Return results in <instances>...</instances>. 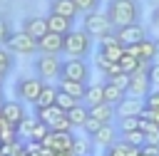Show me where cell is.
<instances>
[{"label":"cell","mask_w":159,"mask_h":156,"mask_svg":"<svg viewBox=\"0 0 159 156\" xmlns=\"http://www.w3.org/2000/svg\"><path fill=\"white\" fill-rule=\"evenodd\" d=\"M152 25L159 30V5H154V10H152Z\"/></svg>","instance_id":"obj_44"},{"label":"cell","mask_w":159,"mask_h":156,"mask_svg":"<svg viewBox=\"0 0 159 156\" xmlns=\"http://www.w3.org/2000/svg\"><path fill=\"white\" fill-rule=\"evenodd\" d=\"M114 124H117L119 134H124V131H134V129H139V126H142V116H127V119H117Z\"/></svg>","instance_id":"obj_33"},{"label":"cell","mask_w":159,"mask_h":156,"mask_svg":"<svg viewBox=\"0 0 159 156\" xmlns=\"http://www.w3.org/2000/svg\"><path fill=\"white\" fill-rule=\"evenodd\" d=\"M57 89L82 102L84 99V92H87V84L84 82H75V79H57Z\"/></svg>","instance_id":"obj_19"},{"label":"cell","mask_w":159,"mask_h":156,"mask_svg":"<svg viewBox=\"0 0 159 156\" xmlns=\"http://www.w3.org/2000/svg\"><path fill=\"white\" fill-rule=\"evenodd\" d=\"M99 129H102V121H99V119H94V116H89V119H87V124L82 126V131H84L87 136H94Z\"/></svg>","instance_id":"obj_39"},{"label":"cell","mask_w":159,"mask_h":156,"mask_svg":"<svg viewBox=\"0 0 159 156\" xmlns=\"http://www.w3.org/2000/svg\"><path fill=\"white\" fill-rule=\"evenodd\" d=\"M92 42H94V37L84 30V27H75V30H70L67 35H65V54L67 57H80V59H84L89 52H92Z\"/></svg>","instance_id":"obj_2"},{"label":"cell","mask_w":159,"mask_h":156,"mask_svg":"<svg viewBox=\"0 0 159 156\" xmlns=\"http://www.w3.org/2000/svg\"><path fill=\"white\" fill-rule=\"evenodd\" d=\"M82 27H84L94 40H102L104 35L114 32V25H112L109 15H107V12H102V10H94V12L84 15V17H82Z\"/></svg>","instance_id":"obj_3"},{"label":"cell","mask_w":159,"mask_h":156,"mask_svg":"<svg viewBox=\"0 0 159 156\" xmlns=\"http://www.w3.org/2000/svg\"><path fill=\"white\" fill-rule=\"evenodd\" d=\"M152 89H154V87H152V77H149V64H142L137 72L129 74V89H127V94L147 99V94H149Z\"/></svg>","instance_id":"obj_6"},{"label":"cell","mask_w":159,"mask_h":156,"mask_svg":"<svg viewBox=\"0 0 159 156\" xmlns=\"http://www.w3.org/2000/svg\"><path fill=\"white\" fill-rule=\"evenodd\" d=\"M2 102H5V94H2V87H0V106H2Z\"/></svg>","instance_id":"obj_48"},{"label":"cell","mask_w":159,"mask_h":156,"mask_svg":"<svg viewBox=\"0 0 159 156\" xmlns=\"http://www.w3.org/2000/svg\"><path fill=\"white\" fill-rule=\"evenodd\" d=\"M12 62H15V59H12V52H10L5 45H0V72L7 74V72L12 69Z\"/></svg>","instance_id":"obj_34"},{"label":"cell","mask_w":159,"mask_h":156,"mask_svg":"<svg viewBox=\"0 0 159 156\" xmlns=\"http://www.w3.org/2000/svg\"><path fill=\"white\" fill-rule=\"evenodd\" d=\"M92 151H94L92 136H77L75 139V146H72V154L75 156H92Z\"/></svg>","instance_id":"obj_27"},{"label":"cell","mask_w":159,"mask_h":156,"mask_svg":"<svg viewBox=\"0 0 159 156\" xmlns=\"http://www.w3.org/2000/svg\"><path fill=\"white\" fill-rule=\"evenodd\" d=\"M0 139H2V144L17 141V139H20V134H17V126H12V124H5V126L0 129Z\"/></svg>","instance_id":"obj_38"},{"label":"cell","mask_w":159,"mask_h":156,"mask_svg":"<svg viewBox=\"0 0 159 156\" xmlns=\"http://www.w3.org/2000/svg\"><path fill=\"white\" fill-rule=\"evenodd\" d=\"M154 62H159V37H157V59Z\"/></svg>","instance_id":"obj_47"},{"label":"cell","mask_w":159,"mask_h":156,"mask_svg":"<svg viewBox=\"0 0 159 156\" xmlns=\"http://www.w3.org/2000/svg\"><path fill=\"white\" fill-rule=\"evenodd\" d=\"M50 12L62 15V17H70V20H75V17L80 15L75 0H52V2H50Z\"/></svg>","instance_id":"obj_24"},{"label":"cell","mask_w":159,"mask_h":156,"mask_svg":"<svg viewBox=\"0 0 159 156\" xmlns=\"http://www.w3.org/2000/svg\"><path fill=\"white\" fill-rule=\"evenodd\" d=\"M5 47L12 52V54H35L37 52V40H32L25 30H17L7 37Z\"/></svg>","instance_id":"obj_8"},{"label":"cell","mask_w":159,"mask_h":156,"mask_svg":"<svg viewBox=\"0 0 159 156\" xmlns=\"http://www.w3.org/2000/svg\"><path fill=\"white\" fill-rule=\"evenodd\" d=\"M97 52L99 54H104L109 62H119L122 57H124V52H127V47L117 40V35L114 32H109V35H104L102 40H99V45H97Z\"/></svg>","instance_id":"obj_10"},{"label":"cell","mask_w":159,"mask_h":156,"mask_svg":"<svg viewBox=\"0 0 159 156\" xmlns=\"http://www.w3.org/2000/svg\"><path fill=\"white\" fill-rule=\"evenodd\" d=\"M149 77H152V87L159 89V62H152L149 64Z\"/></svg>","instance_id":"obj_41"},{"label":"cell","mask_w":159,"mask_h":156,"mask_svg":"<svg viewBox=\"0 0 159 156\" xmlns=\"http://www.w3.org/2000/svg\"><path fill=\"white\" fill-rule=\"evenodd\" d=\"M114 109H117V119H127V116H142L144 111H147V102L142 99V97H132V94H127L119 104H114Z\"/></svg>","instance_id":"obj_12"},{"label":"cell","mask_w":159,"mask_h":156,"mask_svg":"<svg viewBox=\"0 0 159 156\" xmlns=\"http://www.w3.org/2000/svg\"><path fill=\"white\" fill-rule=\"evenodd\" d=\"M67 119H70L72 129H82V126L87 124V119H89V106H87L84 102H80L75 109H70V111H67Z\"/></svg>","instance_id":"obj_23"},{"label":"cell","mask_w":159,"mask_h":156,"mask_svg":"<svg viewBox=\"0 0 159 156\" xmlns=\"http://www.w3.org/2000/svg\"><path fill=\"white\" fill-rule=\"evenodd\" d=\"M117 40L124 45V47H132V45H139L142 40H147V27L142 22H134V25H124V27H117L114 30Z\"/></svg>","instance_id":"obj_9"},{"label":"cell","mask_w":159,"mask_h":156,"mask_svg":"<svg viewBox=\"0 0 159 156\" xmlns=\"http://www.w3.org/2000/svg\"><path fill=\"white\" fill-rule=\"evenodd\" d=\"M99 2H102V0H75V5H77V12H80V15H89V12L99 10Z\"/></svg>","instance_id":"obj_36"},{"label":"cell","mask_w":159,"mask_h":156,"mask_svg":"<svg viewBox=\"0 0 159 156\" xmlns=\"http://www.w3.org/2000/svg\"><path fill=\"white\" fill-rule=\"evenodd\" d=\"M94 67L102 72V77L107 79V77H112V74H117V72H122L119 69V62H109L104 54H99V52H94Z\"/></svg>","instance_id":"obj_25"},{"label":"cell","mask_w":159,"mask_h":156,"mask_svg":"<svg viewBox=\"0 0 159 156\" xmlns=\"http://www.w3.org/2000/svg\"><path fill=\"white\" fill-rule=\"evenodd\" d=\"M52 156H75V154H72V151H55Z\"/></svg>","instance_id":"obj_45"},{"label":"cell","mask_w":159,"mask_h":156,"mask_svg":"<svg viewBox=\"0 0 159 156\" xmlns=\"http://www.w3.org/2000/svg\"><path fill=\"white\" fill-rule=\"evenodd\" d=\"M47 27H50V32H57V35H67L70 30H75V20H70V17H62V15H55V12H50V15H47Z\"/></svg>","instance_id":"obj_18"},{"label":"cell","mask_w":159,"mask_h":156,"mask_svg":"<svg viewBox=\"0 0 159 156\" xmlns=\"http://www.w3.org/2000/svg\"><path fill=\"white\" fill-rule=\"evenodd\" d=\"M127 52H129V54H134V57H139L142 62L152 64V62L157 59V37H147V40H142L139 45L127 47Z\"/></svg>","instance_id":"obj_13"},{"label":"cell","mask_w":159,"mask_h":156,"mask_svg":"<svg viewBox=\"0 0 159 156\" xmlns=\"http://www.w3.org/2000/svg\"><path fill=\"white\" fill-rule=\"evenodd\" d=\"M104 12L109 15L114 30L124 27V25L142 22V5H139V0H109Z\"/></svg>","instance_id":"obj_1"},{"label":"cell","mask_w":159,"mask_h":156,"mask_svg":"<svg viewBox=\"0 0 159 156\" xmlns=\"http://www.w3.org/2000/svg\"><path fill=\"white\" fill-rule=\"evenodd\" d=\"M0 111H2L5 121H7V124H12V126H17V124L27 116V114H25L22 102H17V99H5V102H2V106H0Z\"/></svg>","instance_id":"obj_16"},{"label":"cell","mask_w":159,"mask_h":156,"mask_svg":"<svg viewBox=\"0 0 159 156\" xmlns=\"http://www.w3.org/2000/svg\"><path fill=\"white\" fill-rule=\"evenodd\" d=\"M5 124H7V121H5V116H2V111H0V129H2Z\"/></svg>","instance_id":"obj_46"},{"label":"cell","mask_w":159,"mask_h":156,"mask_svg":"<svg viewBox=\"0 0 159 156\" xmlns=\"http://www.w3.org/2000/svg\"><path fill=\"white\" fill-rule=\"evenodd\" d=\"M42 87H45V82H42L40 77H22V79L15 84V94H17L20 102L35 104L37 97H40V92H42Z\"/></svg>","instance_id":"obj_7"},{"label":"cell","mask_w":159,"mask_h":156,"mask_svg":"<svg viewBox=\"0 0 159 156\" xmlns=\"http://www.w3.org/2000/svg\"><path fill=\"white\" fill-rule=\"evenodd\" d=\"M5 77H7V74H2V72H0V87H2V79H5Z\"/></svg>","instance_id":"obj_49"},{"label":"cell","mask_w":159,"mask_h":156,"mask_svg":"<svg viewBox=\"0 0 159 156\" xmlns=\"http://www.w3.org/2000/svg\"><path fill=\"white\" fill-rule=\"evenodd\" d=\"M62 114H67V111H62L57 104H52V106H45V109H35V116L40 119V121H45L47 126H52Z\"/></svg>","instance_id":"obj_26"},{"label":"cell","mask_w":159,"mask_h":156,"mask_svg":"<svg viewBox=\"0 0 159 156\" xmlns=\"http://www.w3.org/2000/svg\"><path fill=\"white\" fill-rule=\"evenodd\" d=\"M10 35H12V30H10V25H7V20H2V17H0V45H5Z\"/></svg>","instance_id":"obj_40"},{"label":"cell","mask_w":159,"mask_h":156,"mask_svg":"<svg viewBox=\"0 0 159 156\" xmlns=\"http://www.w3.org/2000/svg\"><path fill=\"white\" fill-rule=\"evenodd\" d=\"M89 116H94V119H99L102 124H112V121H117V109H114V104H109V102H104V104H97V106H89Z\"/></svg>","instance_id":"obj_20"},{"label":"cell","mask_w":159,"mask_h":156,"mask_svg":"<svg viewBox=\"0 0 159 156\" xmlns=\"http://www.w3.org/2000/svg\"><path fill=\"white\" fill-rule=\"evenodd\" d=\"M0 149H2V139H0Z\"/></svg>","instance_id":"obj_50"},{"label":"cell","mask_w":159,"mask_h":156,"mask_svg":"<svg viewBox=\"0 0 159 156\" xmlns=\"http://www.w3.org/2000/svg\"><path fill=\"white\" fill-rule=\"evenodd\" d=\"M57 94H60V89H57L55 84L45 82V87H42V92H40V97H37V102H35L32 106H35V109H45V106H52V104L57 102Z\"/></svg>","instance_id":"obj_22"},{"label":"cell","mask_w":159,"mask_h":156,"mask_svg":"<svg viewBox=\"0 0 159 156\" xmlns=\"http://www.w3.org/2000/svg\"><path fill=\"white\" fill-rule=\"evenodd\" d=\"M65 50V35L47 32L42 40H37V52L40 54H62Z\"/></svg>","instance_id":"obj_14"},{"label":"cell","mask_w":159,"mask_h":156,"mask_svg":"<svg viewBox=\"0 0 159 156\" xmlns=\"http://www.w3.org/2000/svg\"><path fill=\"white\" fill-rule=\"evenodd\" d=\"M60 79H75V82L89 84V64L84 59H80V57H67V59H62Z\"/></svg>","instance_id":"obj_5"},{"label":"cell","mask_w":159,"mask_h":156,"mask_svg":"<svg viewBox=\"0 0 159 156\" xmlns=\"http://www.w3.org/2000/svg\"><path fill=\"white\" fill-rule=\"evenodd\" d=\"M124 97H127V92H124V89H119V87H114V84L104 82V102H109V104H119Z\"/></svg>","instance_id":"obj_32"},{"label":"cell","mask_w":159,"mask_h":156,"mask_svg":"<svg viewBox=\"0 0 159 156\" xmlns=\"http://www.w3.org/2000/svg\"><path fill=\"white\" fill-rule=\"evenodd\" d=\"M75 139H77L75 131H50L42 139V146L50 149V151H72Z\"/></svg>","instance_id":"obj_11"},{"label":"cell","mask_w":159,"mask_h":156,"mask_svg":"<svg viewBox=\"0 0 159 156\" xmlns=\"http://www.w3.org/2000/svg\"><path fill=\"white\" fill-rule=\"evenodd\" d=\"M139 129L144 131L147 144H157V146H159V124H154V121H149V119L142 116V126H139Z\"/></svg>","instance_id":"obj_28"},{"label":"cell","mask_w":159,"mask_h":156,"mask_svg":"<svg viewBox=\"0 0 159 156\" xmlns=\"http://www.w3.org/2000/svg\"><path fill=\"white\" fill-rule=\"evenodd\" d=\"M37 77L42 82H50V79H60L62 74V59L60 54H37V59L32 62Z\"/></svg>","instance_id":"obj_4"},{"label":"cell","mask_w":159,"mask_h":156,"mask_svg":"<svg viewBox=\"0 0 159 156\" xmlns=\"http://www.w3.org/2000/svg\"><path fill=\"white\" fill-rule=\"evenodd\" d=\"M37 116H25L20 124H17V134H20V139L22 141H27L30 136H32V131H35V126H37Z\"/></svg>","instance_id":"obj_30"},{"label":"cell","mask_w":159,"mask_h":156,"mask_svg":"<svg viewBox=\"0 0 159 156\" xmlns=\"http://www.w3.org/2000/svg\"><path fill=\"white\" fill-rule=\"evenodd\" d=\"M104 82H109V84H114V87H119V89H129V74L127 72H117V74H112V77H107Z\"/></svg>","instance_id":"obj_37"},{"label":"cell","mask_w":159,"mask_h":156,"mask_svg":"<svg viewBox=\"0 0 159 156\" xmlns=\"http://www.w3.org/2000/svg\"><path fill=\"white\" fill-rule=\"evenodd\" d=\"M62 111H70V109H75L77 104H80V99H75V97H70V94H65V92H60L57 94V102H55Z\"/></svg>","instance_id":"obj_35"},{"label":"cell","mask_w":159,"mask_h":156,"mask_svg":"<svg viewBox=\"0 0 159 156\" xmlns=\"http://www.w3.org/2000/svg\"><path fill=\"white\" fill-rule=\"evenodd\" d=\"M87 106H97V104H104V82H92L87 84V92H84V99H82Z\"/></svg>","instance_id":"obj_21"},{"label":"cell","mask_w":159,"mask_h":156,"mask_svg":"<svg viewBox=\"0 0 159 156\" xmlns=\"http://www.w3.org/2000/svg\"><path fill=\"white\" fill-rule=\"evenodd\" d=\"M144 119H149V121H154V124H159V106H154V109H149L147 106V111L142 114Z\"/></svg>","instance_id":"obj_43"},{"label":"cell","mask_w":159,"mask_h":156,"mask_svg":"<svg viewBox=\"0 0 159 156\" xmlns=\"http://www.w3.org/2000/svg\"><path fill=\"white\" fill-rule=\"evenodd\" d=\"M142 64H147V62H142L139 57H134V54H129V52H124V57L119 59V69H122V72H127V74L137 72Z\"/></svg>","instance_id":"obj_29"},{"label":"cell","mask_w":159,"mask_h":156,"mask_svg":"<svg viewBox=\"0 0 159 156\" xmlns=\"http://www.w3.org/2000/svg\"><path fill=\"white\" fill-rule=\"evenodd\" d=\"M22 30H25L32 40H42V37L50 32V27H47V17H27V20L22 22Z\"/></svg>","instance_id":"obj_17"},{"label":"cell","mask_w":159,"mask_h":156,"mask_svg":"<svg viewBox=\"0 0 159 156\" xmlns=\"http://www.w3.org/2000/svg\"><path fill=\"white\" fill-rule=\"evenodd\" d=\"M154 2H157V5H159V0H154Z\"/></svg>","instance_id":"obj_51"},{"label":"cell","mask_w":159,"mask_h":156,"mask_svg":"<svg viewBox=\"0 0 159 156\" xmlns=\"http://www.w3.org/2000/svg\"><path fill=\"white\" fill-rule=\"evenodd\" d=\"M92 141H94V146H99V149L114 146V144L119 141V129H117V124H114V121H112V124H102V129L92 136Z\"/></svg>","instance_id":"obj_15"},{"label":"cell","mask_w":159,"mask_h":156,"mask_svg":"<svg viewBox=\"0 0 159 156\" xmlns=\"http://www.w3.org/2000/svg\"><path fill=\"white\" fill-rule=\"evenodd\" d=\"M144 102H147V106H149V109L159 106V89H152V92L147 94V99H144Z\"/></svg>","instance_id":"obj_42"},{"label":"cell","mask_w":159,"mask_h":156,"mask_svg":"<svg viewBox=\"0 0 159 156\" xmlns=\"http://www.w3.org/2000/svg\"><path fill=\"white\" fill-rule=\"evenodd\" d=\"M119 139H122V141H127L129 146H137V149H142V146L147 144V136H144V131H142V129L124 131V134H119Z\"/></svg>","instance_id":"obj_31"}]
</instances>
